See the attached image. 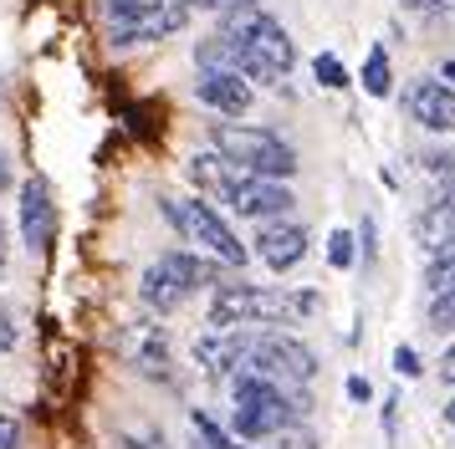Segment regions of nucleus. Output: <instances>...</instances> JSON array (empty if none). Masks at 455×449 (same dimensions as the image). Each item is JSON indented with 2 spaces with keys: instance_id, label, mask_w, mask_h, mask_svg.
<instances>
[{
  "instance_id": "20e7f679",
  "label": "nucleus",
  "mask_w": 455,
  "mask_h": 449,
  "mask_svg": "<svg viewBox=\"0 0 455 449\" xmlns=\"http://www.w3.org/2000/svg\"><path fill=\"white\" fill-rule=\"evenodd\" d=\"M246 367H256L271 383H312V378L323 373L317 352H312L291 327H256V332H251Z\"/></svg>"
},
{
  "instance_id": "b1692460",
  "label": "nucleus",
  "mask_w": 455,
  "mask_h": 449,
  "mask_svg": "<svg viewBox=\"0 0 455 449\" xmlns=\"http://www.w3.org/2000/svg\"><path fill=\"white\" fill-rule=\"evenodd\" d=\"M394 373H399V378H425V358H419V347L414 343L394 347Z\"/></svg>"
},
{
  "instance_id": "f03ea898",
  "label": "nucleus",
  "mask_w": 455,
  "mask_h": 449,
  "mask_svg": "<svg viewBox=\"0 0 455 449\" xmlns=\"http://www.w3.org/2000/svg\"><path fill=\"white\" fill-rule=\"evenodd\" d=\"M210 148L220 154L226 163H235L241 174H261V179H291L302 159H297V148H291L282 133H271V128H251V122H235V118H220L205 128Z\"/></svg>"
},
{
  "instance_id": "7c9ffc66",
  "label": "nucleus",
  "mask_w": 455,
  "mask_h": 449,
  "mask_svg": "<svg viewBox=\"0 0 455 449\" xmlns=\"http://www.w3.org/2000/svg\"><path fill=\"white\" fill-rule=\"evenodd\" d=\"M195 5H205L215 16H235V11H256V0H195Z\"/></svg>"
},
{
  "instance_id": "a211bd4d",
  "label": "nucleus",
  "mask_w": 455,
  "mask_h": 449,
  "mask_svg": "<svg viewBox=\"0 0 455 449\" xmlns=\"http://www.w3.org/2000/svg\"><path fill=\"white\" fill-rule=\"evenodd\" d=\"M363 92H369V98H389L394 92V61H389L384 46H373L369 61H363Z\"/></svg>"
},
{
  "instance_id": "9d476101",
  "label": "nucleus",
  "mask_w": 455,
  "mask_h": 449,
  "mask_svg": "<svg viewBox=\"0 0 455 449\" xmlns=\"http://www.w3.org/2000/svg\"><path fill=\"white\" fill-rule=\"evenodd\" d=\"M189 26V5L185 0H154L144 16L124 20V26H108L113 46H148V41H169Z\"/></svg>"
},
{
  "instance_id": "72a5a7b5",
  "label": "nucleus",
  "mask_w": 455,
  "mask_h": 449,
  "mask_svg": "<svg viewBox=\"0 0 455 449\" xmlns=\"http://www.w3.org/2000/svg\"><path fill=\"white\" fill-rule=\"evenodd\" d=\"M5 265H11V230L0 220V276H5Z\"/></svg>"
},
{
  "instance_id": "412c9836",
  "label": "nucleus",
  "mask_w": 455,
  "mask_h": 449,
  "mask_svg": "<svg viewBox=\"0 0 455 449\" xmlns=\"http://www.w3.org/2000/svg\"><path fill=\"white\" fill-rule=\"evenodd\" d=\"M267 445L271 449H323V434L312 429V419H302V424H287L282 434H271Z\"/></svg>"
},
{
  "instance_id": "473e14b6",
  "label": "nucleus",
  "mask_w": 455,
  "mask_h": 449,
  "mask_svg": "<svg viewBox=\"0 0 455 449\" xmlns=\"http://www.w3.org/2000/svg\"><path fill=\"white\" fill-rule=\"evenodd\" d=\"M435 373H440V378H445V383L455 388V337H451V347L440 352V363H435Z\"/></svg>"
},
{
  "instance_id": "58836bf2",
  "label": "nucleus",
  "mask_w": 455,
  "mask_h": 449,
  "mask_svg": "<svg viewBox=\"0 0 455 449\" xmlns=\"http://www.w3.org/2000/svg\"><path fill=\"white\" fill-rule=\"evenodd\" d=\"M185 5H195V0H185Z\"/></svg>"
},
{
  "instance_id": "c85d7f7f",
  "label": "nucleus",
  "mask_w": 455,
  "mask_h": 449,
  "mask_svg": "<svg viewBox=\"0 0 455 449\" xmlns=\"http://www.w3.org/2000/svg\"><path fill=\"white\" fill-rule=\"evenodd\" d=\"M21 419L16 414H0V449H21Z\"/></svg>"
},
{
  "instance_id": "1a4fd4ad",
  "label": "nucleus",
  "mask_w": 455,
  "mask_h": 449,
  "mask_svg": "<svg viewBox=\"0 0 455 449\" xmlns=\"http://www.w3.org/2000/svg\"><path fill=\"white\" fill-rule=\"evenodd\" d=\"M195 98L220 118H246L256 107V92L235 67H195Z\"/></svg>"
},
{
  "instance_id": "6e6552de",
  "label": "nucleus",
  "mask_w": 455,
  "mask_h": 449,
  "mask_svg": "<svg viewBox=\"0 0 455 449\" xmlns=\"http://www.w3.org/2000/svg\"><path fill=\"white\" fill-rule=\"evenodd\" d=\"M251 256L267 265V271H276V276L297 271V265L307 261V224H297L291 215L261 220L256 224V240H251Z\"/></svg>"
},
{
  "instance_id": "f8f14e48",
  "label": "nucleus",
  "mask_w": 455,
  "mask_h": 449,
  "mask_svg": "<svg viewBox=\"0 0 455 449\" xmlns=\"http://www.w3.org/2000/svg\"><path fill=\"white\" fill-rule=\"evenodd\" d=\"M159 265H164L169 276H174V281L185 286L189 296H195V291H215V286L220 281H230V276H241V271H230L226 261H215V256H200V250H164V256H159Z\"/></svg>"
},
{
  "instance_id": "cd10ccee",
  "label": "nucleus",
  "mask_w": 455,
  "mask_h": 449,
  "mask_svg": "<svg viewBox=\"0 0 455 449\" xmlns=\"http://www.w3.org/2000/svg\"><path fill=\"white\" fill-rule=\"evenodd\" d=\"M16 337H21V322H16V306L0 302V358L16 347Z\"/></svg>"
},
{
  "instance_id": "c756f323",
  "label": "nucleus",
  "mask_w": 455,
  "mask_h": 449,
  "mask_svg": "<svg viewBox=\"0 0 455 449\" xmlns=\"http://www.w3.org/2000/svg\"><path fill=\"white\" fill-rule=\"evenodd\" d=\"M343 393H348L353 404H369V398H373V383L363 378V373H348V378H343Z\"/></svg>"
},
{
  "instance_id": "a878e982",
  "label": "nucleus",
  "mask_w": 455,
  "mask_h": 449,
  "mask_svg": "<svg viewBox=\"0 0 455 449\" xmlns=\"http://www.w3.org/2000/svg\"><path fill=\"white\" fill-rule=\"evenodd\" d=\"M358 265H363V271L379 265V224H373V220L358 224Z\"/></svg>"
},
{
  "instance_id": "e433bc0d",
  "label": "nucleus",
  "mask_w": 455,
  "mask_h": 449,
  "mask_svg": "<svg viewBox=\"0 0 455 449\" xmlns=\"http://www.w3.org/2000/svg\"><path fill=\"white\" fill-rule=\"evenodd\" d=\"M440 419H445V424L455 429V393H451V398H445V408H440Z\"/></svg>"
},
{
  "instance_id": "39448f33",
  "label": "nucleus",
  "mask_w": 455,
  "mask_h": 449,
  "mask_svg": "<svg viewBox=\"0 0 455 449\" xmlns=\"http://www.w3.org/2000/svg\"><path fill=\"white\" fill-rule=\"evenodd\" d=\"M226 209L235 215V220H282V215H291L297 209V194H291V179H261V174H241L235 179V189L226 194Z\"/></svg>"
},
{
  "instance_id": "c9c22d12",
  "label": "nucleus",
  "mask_w": 455,
  "mask_h": 449,
  "mask_svg": "<svg viewBox=\"0 0 455 449\" xmlns=\"http://www.w3.org/2000/svg\"><path fill=\"white\" fill-rule=\"evenodd\" d=\"M11 189V163H5V154H0V194Z\"/></svg>"
},
{
  "instance_id": "2f4dec72",
  "label": "nucleus",
  "mask_w": 455,
  "mask_h": 449,
  "mask_svg": "<svg viewBox=\"0 0 455 449\" xmlns=\"http://www.w3.org/2000/svg\"><path fill=\"white\" fill-rule=\"evenodd\" d=\"M410 11H425V16H445V11H455V0H404Z\"/></svg>"
},
{
  "instance_id": "4c0bfd02",
  "label": "nucleus",
  "mask_w": 455,
  "mask_h": 449,
  "mask_svg": "<svg viewBox=\"0 0 455 449\" xmlns=\"http://www.w3.org/2000/svg\"><path fill=\"white\" fill-rule=\"evenodd\" d=\"M440 77H451V82H455V61H445V72H440Z\"/></svg>"
},
{
  "instance_id": "ddd939ff",
  "label": "nucleus",
  "mask_w": 455,
  "mask_h": 449,
  "mask_svg": "<svg viewBox=\"0 0 455 449\" xmlns=\"http://www.w3.org/2000/svg\"><path fill=\"white\" fill-rule=\"evenodd\" d=\"M246 46L256 51V57L267 61V67H276L282 77H287L291 67H297V41L287 36V26L276 16H267V11H256L251 16V31H246Z\"/></svg>"
},
{
  "instance_id": "9b49d317",
  "label": "nucleus",
  "mask_w": 455,
  "mask_h": 449,
  "mask_svg": "<svg viewBox=\"0 0 455 449\" xmlns=\"http://www.w3.org/2000/svg\"><path fill=\"white\" fill-rule=\"evenodd\" d=\"M404 118L425 133H455V92L440 77H414L404 87Z\"/></svg>"
},
{
  "instance_id": "4be33fe9",
  "label": "nucleus",
  "mask_w": 455,
  "mask_h": 449,
  "mask_svg": "<svg viewBox=\"0 0 455 449\" xmlns=\"http://www.w3.org/2000/svg\"><path fill=\"white\" fill-rule=\"evenodd\" d=\"M312 72H317V82H323L328 92H343V87H348V67L332 57V51H317V57H312Z\"/></svg>"
},
{
  "instance_id": "f257e3e1",
  "label": "nucleus",
  "mask_w": 455,
  "mask_h": 449,
  "mask_svg": "<svg viewBox=\"0 0 455 449\" xmlns=\"http://www.w3.org/2000/svg\"><path fill=\"white\" fill-rule=\"evenodd\" d=\"M312 383H271L256 367H241L230 378V419L226 429L241 445H267L271 434H282L287 424L312 419Z\"/></svg>"
},
{
  "instance_id": "5701e85b",
  "label": "nucleus",
  "mask_w": 455,
  "mask_h": 449,
  "mask_svg": "<svg viewBox=\"0 0 455 449\" xmlns=\"http://www.w3.org/2000/svg\"><path fill=\"white\" fill-rule=\"evenodd\" d=\"M419 169H425L430 179H455V154L451 148H425V154H419Z\"/></svg>"
},
{
  "instance_id": "aec40b11",
  "label": "nucleus",
  "mask_w": 455,
  "mask_h": 449,
  "mask_svg": "<svg viewBox=\"0 0 455 449\" xmlns=\"http://www.w3.org/2000/svg\"><path fill=\"white\" fill-rule=\"evenodd\" d=\"M328 265L332 271H353L358 265V230H328Z\"/></svg>"
},
{
  "instance_id": "bb28decb",
  "label": "nucleus",
  "mask_w": 455,
  "mask_h": 449,
  "mask_svg": "<svg viewBox=\"0 0 455 449\" xmlns=\"http://www.w3.org/2000/svg\"><path fill=\"white\" fill-rule=\"evenodd\" d=\"M399 414H404V398H399V393H384L379 424H384V439H389V445H399Z\"/></svg>"
},
{
  "instance_id": "f704fd0d",
  "label": "nucleus",
  "mask_w": 455,
  "mask_h": 449,
  "mask_svg": "<svg viewBox=\"0 0 455 449\" xmlns=\"http://www.w3.org/2000/svg\"><path fill=\"white\" fill-rule=\"evenodd\" d=\"M430 256H445V261H455V235H451V240H445V245H435Z\"/></svg>"
},
{
  "instance_id": "0eeeda50",
  "label": "nucleus",
  "mask_w": 455,
  "mask_h": 449,
  "mask_svg": "<svg viewBox=\"0 0 455 449\" xmlns=\"http://www.w3.org/2000/svg\"><path fill=\"white\" fill-rule=\"evenodd\" d=\"M16 224H21V245L31 256H46L57 240V200H52V184L42 174H31L21 184V200H16Z\"/></svg>"
},
{
  "instance_id": "2eb2a0df",
  "label": "nucleus",
  "mask_w": 455,
  "mask_h": 449,
  "mask_svg": "<svg viewBox=\"0 0 455 449\" xmlns=\"http://www.w3.org/2000/svg\"><path fill=\"white\" fill-rule=\"evenodd\" d=\"M451 235H455V179H440V194L414 220V240H419V250H435V245H445Z\"/></svg>"
},
{
  "instance_id": "7ed1b4c3",
  "label": "nucleus",
  "mask_w": 455,
  "mask_h": 449,
  "mask_svg": "<svg viewBox=\"0 0 455 449\" xmlns=\"http://www.w3.org/2000/svg\"><path fill=\"white\" fill-rule=\"evenodd\" d=\"M159 215L169 220V230H174L180 240L210 250V256L226 261L230 271H246L251 265V250L241 245V235L230 230V220L210 200H200V194H185V200H180V194H159Z\"/></svg>"
},
{
  "instance_id": "423d86ee",
  "label": "nucleus",
  "mask_w": 455,
  "mask_h": 449,
  "mask_svg": "<svg viewBox=\"0 0 455 449\" xmlns=\"http://www.w3.org/2000/svg\"><path fill=\"white\" fill-rule=\"evenodd\" d=\"M251 332H256V327H210L205 337H195L189 358L200 363V373H205L210 383H230V378L246 367Z\"/></svg>"
},
{
  "instance_id": "393cba45",
  "label": "nucleus",
  "mask_w": 455,
  "mask_h": 449,
  "mask_svg": "<svg viewBox=\"0 0 455 449\" xmlns=\"http://www.w3.org/2000/svg\"><path fill=\"white\" fill-rule=\"evenodd\" d=\"M154 0H103V20L108 26H124V20H133V16H144Z\"/></svg>"
},
{
  "instance_id": "4468645a",
  "label": "nucleus",
  "mask_w": 455,
  "mask_h": 449,
  "mask_svg": "<svg viewBox=\"0 0 455 449\" xmlns=\"http://www.w3.org/2000/svg\"><path fill=\"white\" fill-rule=\"evenodd\" d=\"M128 363H133V373H144L154 383H174V352H169L164 327H154V322L139 327L133 347H128Z\"/></svg>"
},
{
  "instance_id": "6ab92c4d",
  "label": "nucleus",
  "mask_w": 455,
  "mask_h": 449,
  "mask_svg": "<svg viewBox=\"0 0 455 449\" xmlns=\"http://www.w3.org/2000/svg\"><path fill=\"white\" fill-rule=\"evenodd\" d=\"M425 327H430L435 337H455V286L451 291H435L430 302H425Z\"/></svg>"
},
{
  "instance_id": "f3484780",
  "label": "nucleus",
  "mask_w": 455,
  "mask_h": 449,
  "mask_svg": "<svg viewBox=\"0 0 455 449\" xmlns=\"http://www.w3.org/2000/svg\"><path fill=\"white\" fill-rule=\"evenodd\" d=\"M139 302L148 306V311H154V317H174V311H180V306L189 302V291L180 281H174V276H169L164 265L154 261L144 271V276H139Z\"/></svg>"
},
{
  "instance_id": "dca6fc26",
  "label": "nucleus",
  "mask_w": 455,
  "mask_h": 449,
  "mask_svg": "<svg viewBox=\"0 0 455 449\" xmlns=\"http://www.w3.org/2000/svg\"><path fill=\"white\" fill-rule=\"evenodd\" d=\"M185 179L195 184L205 200H220V204H226V194L235 189V179H241V169H235V163H226L215 148H200V154H189Z\"/></svg>"
}]
</instances>
